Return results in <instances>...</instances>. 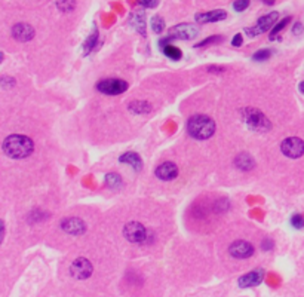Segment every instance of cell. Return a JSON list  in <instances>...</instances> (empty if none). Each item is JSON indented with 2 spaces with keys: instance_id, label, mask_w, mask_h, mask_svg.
<instances>
[{
  "instance_id": "cell-1",
  "label": "cell",
  "mask_w": 304,
  "mask_h": 297,
  "mask_svg": "<svg viewBox=\"0 0 304 297\" xmlns=\"http://www.w3.org/2000/svg\"><path fill=\"white\" fill-rule=\"evenodd\" d=\"M33 150H34V143L27 136L13 134V136H9L3 142V152H4V154L12 158V159L28 158L33 153Z\"/></svg>"
},
{
  "instance_id": "cell-2",
  "label": "cell",
  "mask_w": 304,
  "mask_h": 297,
  "mask_svg": "<svg viewBox=\"0 0 304 297\" xmlns=\"http://www.w3.org/2000/svg\"><path fill=\"white\" fill-rule=\"evenodd\" d=\"M187 132L196 140H208L215 132V122L205 114H195L187 122Z\"/></svg>"
},
{
  "instance_id": "cell-3",
  "label": "cell",
  "mask_w": 304,
  "mask_h": 297,
  "mask_svg": "<svg viewBox=\"0 0 304 297\" xmlns=\"http://www.w3.org/2000/svg\"><path fill=\"white\" fill-rule=\"evenodd\" d=\"M242 114H244V120L248 125V128H251L255 132H266L272 128V124L266 118V114L261 113L260 110L254 108V107L244 108Z\"/></svg>"
},
{
  "instance_id": "cell-4",
  "label": "cell",
  "mask_w": 304,
  "mask_h": 297,
  "mask_svg": "<svg viewBox=\"0 0 304 297\" xmlns=\"http://www.w3.org/2000/svg\"><path fill=\"white\" fill-rule=\"evenodd\" d=\"M198 34H199L198 26L187 24V22L177 24V26L171 27L169 32H168V38L169 39H178V40H190V39L198 38Z\"/></svg>"
},
{
  "instance_id": "cell-5",
  "label": "cell",
  "mask_w": 304,
  "mask_h": 297,
  "mask_svg": "<svg viewBox=\"0 0 304 297\" xmlns=\"http://www.w3.org/2000/svg\"><path fill=\"white\" fill-rule=\"evenodd\" d=\"M123 236L134 244H143L147 240V229L138 222H129L123 228Z\"/></svg>"
},
{
  "instance_id": "cell-6",
  "label": "cell",
  "mask_w": 304,
  "mask_h": 297,
  "mask_svg": "<svg viewBox=\"0 0 304 297\" xmlns=\"http://www.w3.org/2000/svg\"><path fill=\"white\" fill-rule=\"evenodd\" d=\"M278 18H279V14H278V12L267 14V15L261 16V18L257 21V24H255L254 27L247 28L245 32H247V34L251 36V38H255V36H258V34H263V33H266V32H269V30H272V28L275 27Z\"/></svg>"
},
{
  "instance_id": "cell-7",
  "label": "cell",
  "mask_w": 304,
  "mask_h": 297,
  "mask_svg": "<svg viewBox=\"0 0 304 297\" xmlns=\"http://www.w3.org/2000/svg\"><path fill=\"white\" fill-rule=\"evenodd\" d=\"M97 90L105 96H120L128 90V84L122 79H104L97 84Z\"/></svg>"
},
{
  "instance_id": "cell-8",
  "label": "cell",
  "mask_w": 304,
  "mask_h": 297,
  "mask_svg": "<svg viewBox=\"0 0 304 297\" xmlns=\"http://www.w3.org/2000/svg\"><path fill=\"white\" fill-rule=\"evenodd\" d=\"M281 152L291 159H299L304 154V142L299 137L285 138L281 144Z\"/></svg>"
},
{
  "instance_id": "cell-9",
  "label": "cell",
  "mask_w": 304,
  "mask_h": 297,
  "mask_svg": "<svg viewBox=\"0 0 304 297\" xmlns=\"http://www.w3.org/2000/svg\"><path fill=\"white\" fill-rule=\"evenodd\" d=\"M92 270H94V268H92L91 262L88 258H85V257L76 258L71 263V266H70V274L76 280H86V278H89L92 275Z\"/></svg>"
},
{
  "instance_id": "cell-10",
  "label": "cell",
  "mask_w": 304,
  "mask_h": 297,
  "mask_svg": "<svg viewBox=\"0 0 304 297\" xmlns=\"http://www.w3.org/2000/svg\"><path fill=\"white\" fill-rule=\"evenodd\" d=\"M61 229L68 234V235H73V236H79V235H83L85 230H86V224L83 220L77 218V217H67L61 222Z\"/></svg>"
},
{
  "instance_id": "cell-11",
  "label": "cell",
  "mask_w": 304,
  "mask_h": 297,
  "mask_svg": "<svg viewBox=\"0 0 304 297\" xmlns=\"http://www.w3.org/2000/svg\"><path fill=\"white\" fill-rule=\"evenodd\" d=\"M229 252L235 258H248L254 254V247L248 241H235L229 247Z\"/></svg>"
},
{
  "instance_id": "cell-12",
  "label": "cell",
  "mask_w": 304,
  "mask_h": 297,
  "mask_svg": "<svg viewBox=\"0 0 304 297\" xmlns=\"http://www.w3.org/2000/svg\"><path fill=\"white\" fill-rule=\"evenodd\" d=\"M154 174H156V177L159 180L171 182V180L177 178V176H178V166L174 162H163V164H160L156 168Z\"/></svg>"
},
{
  "instance_id": "cell-13",
  "label": "cell",
  "mask_w": 304,
  "mask_h": 297,
  "mask_svg": "<svg viewBox=\"0 0 304 297\" xmlns=\"http://www.w3.org/2000/svg\"><path fill=\"white\" fill-rule=\"evenodd\" d=\"M264 280V270L263 269H257V270H253L244 276L239 278L238 284L241 288H248V287H257L263 282Z\"/></svg>"
},
{
  "instance_id": "cell-14",
  "label": "cell",
  "mask_w": 304,
  "mask_h": 297,
  "mask_svg": "<svg viewBox=\"0 0 304 297\" xmlns=\"http://www.w3.org/2000/svg\"><path fill=\"white\" fill-rule=\"evenodd\" d=\"M226 18H227V14L223 9H215V10H209V12H201V14H196V16H195L198 24L218 22V21H224Z\"/></svg>"
},
{
  "instance_id": "cell-15",
  "label": "cell",
  "mask_w": 304,
  "mask_h": 297,
  "mask_svg": "<svg viewBox=\"0 0 304 297\" xmlns=\"http://www.w3.org/2000/svg\"><path fill=\"white\" fill-rule=\"evenodd\" d=\"M12 36L19 42H28L34 38V28L25 22H18L12 28Z\"/></svg>"
},
{
  "instance_id": "cell-16",
  "label": "cell",
  "mask_w": 304,
  "mask_h": 297,
  "mask_svg": "<svg viewBox=\"0 0 304 297\" xmlns=\"http://www.w3.org/2000/svg\"><path fill=\"white\" fill-rule=\"evenodd\" d=\"M129 24L141 34V36H146V15L143 10H135L131 14V18H129Z\"/></svg>"
},
{
  "instance_id": "cell-17",
  "label": "cell",
  "mask_w": 304,
  "mask_h": 297,
  "mask_svg": "<svg viewBox=\"0 0 304 297\" xmlns=\"http://www.w3.org/2000/svg\"><path fill=\"white\" fill-rule=\"evenodd\" d=\"M120 164H128L129 166H132L135 171H141L143 170V159L135 153V152H126L119 158Z\"/></svg>"
},
{
  "instance_id": "cell-18",
  "label": "cell",
  "mask_w": 304,
  "mask_h": 297,
  "mask_svg": "<svg viewBox=\"0 0 304 297\" xmlns=\"http://www.w3.org/2000/svg\"><path fill=\"white\" fill-rule=\"evenodd\" d=\"M235 165L242 171H251L255 166V160L250 153H239L235 158Z\"/></svg>"
},
{
  "instance_id": "cell-19",
  "label": "cell",
  "mask_w": 304,
  "mask_h": 297,
  "mask_svg": "<svg viewBox=\"0 0 304 297\" xmlns=\"http://www.w3.org/2000/svg\"><path fill=\"white\" fill-rule=\"evenodd\" d=\"M104 183H105V186H107L110 190H119V189H122V186H123L122 177H120L119 174H116V172H108V174L105 176V178H104Z\"/></svg>"
},
{
  "instance_id": "cell-20",
  "label": "cell",
  "mask_w": 304,
  "mask_h": 297,
  "mask_svg": "<svg viewBox=\"0 0 304 297\" xmlns=\"http://www.w3.org/2000/svg\"><path fill=\"white\" fill-rule=\"evenodd\" d=\"M128 108L135 114H144L152 112V104H149L147 101H132L128 104Z\"/></svg>"
},
{
  "instance_id": "cell-21",
  "label": "cell",
  "mask_w": 304,
  "mask_h": 297,
  "mask_svg": "<svg viewBox=\"0 0 304 297\" xmlns=\"http://www.w3.org/2000/svg\"><path fill=\"white\" fill-rule=\"evenodd\" d=\"M160 46H162V52H163L168 58H171V60H174V61L181 60L183 52L178 50L177 46H174V45H168V44H163V45H160Z\"/></svg>"
},
{
  "instance_id": "cell-22",
  "label": "cell",
  "mask_w": 304,
  "mask_h": 297,
  "mask_svg": "<svg viewBox=\"0 0 304 297\" xmlns=\"http://www.w3.org/2000/svg\"><path fill=\"white\" fill-rule=\"evenodd\" d=\"M97 42H98V28H97V27H94V30H92L91 36L88 38V40H86V42H85V45H83V48H85V54H89L91 50H94V48L97 46Z\"/></svg>"
},
{
  "instance_id": "cell-23",
  "label": "cell",
  "mask_w": 304,
  "mask_h": 297,
  "mask_svg": "<svg viewBox=\"0 0 304 297\" xmlns=\"http://www.w3.org/2000/svg\"><path fill=\"white\" fill-rule=\"evenodd\" d=\"M152 30L156 33V34H162L163 33V30H165V21H163V18L162 16H159V15H154L152 18Z\"/></svg>"
},
{
  "instance_id": "cell-24",
  "label": "cell",
  "mask_w": 304,
  "mask_h": 297,
  "mask_svg": "<svg viewBox=\"0 0 304 297\" xmlns=\"http://www.w3.org/2000/svg\"><path fill=\"white\" fill-rule=\"evenodd\" d=\"M291 21V16H287V18H284L282 21H279L278 24H275V27L272 28V33H270V40H273V39H276V36L287 27V24Z\"/></svg>"
},
{
  "instance_id": "cell-25",
  "label": "cell",
  "mask_w": 304,
  "mask_h": 297,
  "mask_svg": "<svg viewBox=\"0 0 304 297\" xmlns=\"http://www.w3.org/2000/svg\"><path fill=\"white\" fill-rule=\"evenodd\" d=\"M56 8L61 12H71L76 8V0H56Z\"/></svg>"
},
{
  "instance_id": "cell-26",
  "label": "cell",
  "mask_w": 304,
  "mask_h": 297,
  "mask_svg": "<svg viewBox=\"0 0 304 297\" xmlns=\"http://www.w3.org/2000/svg\"><path fill=\"white\" fill-rule=\"evenodd\" d=\"M272 56V50H257L255 54L253 55L254 61H266Z\"/></svg>"
},
{
  "instance_id": "cell-27",
  "label": "cell",
  "mask_w": 304,
  "mask_h": 297,
  "mask_svg": "<svg viewBox=\"0 0 304 297\" xmlns=\"http://www.w3.org/2000/svg\"><path fill=\"white\" fill-rule=\"evenodd\" d=\"M218 42H221V36H211V38H208V39H205V40H202V42H199L195 48H205V46H208V45H214V44H218Z\"/></svg>"
},
{
  "instance_id": "cell-28",
  "label": "cell",
  "mask_w": 304,
  "mask_h": 297,
  "mask_svg": "<svg viewBox=\"0 0 304 297\" xmlns=\"http://www.w3.org/2000/svg\"><path fill=\"white\" fill-rule=\"evenodd\" d=\"M291 224L296 228V229H303L304 228V217L302 214H294L291 217Z\"/></svg>"
},
{
  "instance_id": "cell-29",
  "label": "cell",
  "mask_w": 304,
  "mask_h": 297,
  "mask_svg": "<svg viewBox=\"0 0 304 297\" xmlns=\"http://www.w3.org/2000/svg\"><path fill=\"white\" fill-rule=\"evenodd\" d=\"M250 0H236L235 3H233V8H235V10L236 12H244L248 6H250Z\"/></svg>"
},
{
  "instance_id": "cell-30",
  "label": "cell",
  "mask_w": 304,
  "mask_h": 297,
  "mask_svg": "<svg viewBox=\"0 0 304 297\" xmlns=\"http://www.w3.org/2000/svg\"><path fill=\"white\" fill-rule=\"evenodd\" d=\"M229 206H230V204H229L227 199H220V200L215 202V210H217L218 212H224V211H227Z\"/></svg>"
},
{
  "instance_id": "cell-31",
  "label": "cell",
  "mask_w": 304,
  "mask_h": 297,
  "mask_svg": "<svg viewBox=\"0 0 304 297\" xmlns=\"http://www.w3.org/2000/svg\"><path fill=\"white\" fill-rule=\"evenodd\" d=\"M46 217V214L45 212H42V211H33L31 214H30V222H39V220H43Z\"/></svg>"
},
{
  "instance_id": "cell-32",
  "label": "cell",
  "mask_w": 304,
  "mask_h": 297,
  "mask_svg": "<svg viewBox=\"0 0 304 297\" xmlns=\"http://www.w3.org/2000/svg\"><path fill=\"white\" fill-rule=\"evenodd\" d=\"M138 3L143 6V8H156L157 6V3H159V0H138Z\"/></svg>"
},
{
  "instance_id": "cell-33",
  "label": "cell",
  "mask_w": 304,
  "mask_h": 297,
  "mask_svg": "<svg viewBox=\"0 0 304 297\" xmlns=\"http://www.w3.org/2000/svg\"><path fill=\"white\" fill-rule=\"evenodd\" d=\"M261 248H263L264 251H270V250L273 248V241H272L270 238L263 240V242H261Z\"/></svg>"
},
{
  "instance_id": "cell-34",
  "label": "cell",
  "mask_w": 304,
  "mask_h": 297,
  "mask_svg": "<svg viewBox=\"0 0 304 297\" xmlns=\"http://www.w3.org/2000/svg\"><path fill=\"white\" fill-rule=\"evenodd\" d=\"M293 33H294L296 36H300V34L303 33V24H302V22H296L294 27H293Z\"/></svg>"
},
{
  "instance_id": "cell-35",
  "label": "cell",
  "mask_w": 304,
  "mask_h": 297,
  "mask_svg": "<svg viewBox=\"0 0 304 297\" xmlns=\"http://www.w3.org/2000/svg\"><path fill=\"white\" fill-rule=\"evenodd\" d=\"M242 44H244L242 34H236V36L233 38V40H232V45H233V46H236V48H238V46H241Z\"/></svg>"
},
{
  "instance_id": "cell-36",
  "label": "cell",
  "mask_w": 304,
  "mask_h": 297,
  "mask_svg": "<svg viewBox=\"0 0 304 297\" xmlns=\"http://www.w3.org/2000/svg\"><path fill=\"white\" fill-rule=\"evenodd\" d=\"M208 70L212 73H221V72H224V68H221V67H215V66H212V67H208Z\"/></svg>"
},
{
  "instance_id": "cell-37",
  "label": "cell",
  "mask_w": 304,
  "mask_h": 297,
  "mask_svg": "<svg viewBox=\"0 0 304 297\" xmlns=\"http://www.w3.org/2000/svg\"><path fill=\"white\" fill-rule=\"evenodd\" d=\"M3 236H4V223L0 220V244L3 241Z\"/></svg>"
},
{
  "instance_id": "cell-38",
  "label": "cell",
  "mask_w": 304,
  "mask_h": 297,
  "mask_svg": "<svg viewBox=\"0 0 304 297\" xmlns=\"http://www.w3.org/2000/svg\"><path fill=\"white\" fill-rule=\"evenodd\" d=\"M263 2H264L266 4H273V3H275V0H263Z\"/></svg>"
},
{
  "instance_id": "cell-39",
  "label": "cell",
  "mask_w": 304,
  "mask_h": 297,
  "mask_svg": "<svg viewBox=\"0 0 304 297\" xmlns=\"http://www.w3.org/2000/svg\"><path fill=\"white\" fill-rule=\"evenodd\" d=\"M300 91H302V92L304 94V82H302V84H300Z\"/></svg>"
},
{
  "instance_id": "cell-40",
  "label": "cell",
  "mask_w": 304,
  "mask_h": 297,
  "mask_svg": "<svg viewBox=\"0 0 304 297\" xmlns=\"http://www.w3.org/2000/svg\"><path fill=\"white\" fill-rule=\"evenodd\" d=\"M3 58H4V56H3V54H1V52H0V62H1V61H3Z\"/></svg>"
}]
</instances>
